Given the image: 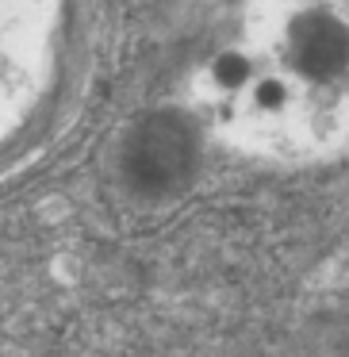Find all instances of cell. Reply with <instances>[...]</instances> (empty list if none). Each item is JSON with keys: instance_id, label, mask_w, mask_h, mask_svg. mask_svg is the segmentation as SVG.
<instances>
[{"instance_id": "1", "label": "cell", "mask_w": 349, "mask_h": 357, "mask_svg": "<svg viewBox=\"0 0 349 357\" xmlns=\"http://www.w3.org/2000/svg\"><path fill=\"white\" fill-rule=\"evenodd\" d=\"M208 108L242 150L311 158L349 139V16L330 0H249L208 66Z\"/></svg>"}, {"instance_id": "2", "label": "cell", "mask_w": 349, "mask_h": 357, "mask_svg": "<svg viewBox=\"0 0 349 357\" xmlns=\"http://www.w3.org/2000/svg\"><path fill=\"white\" fill-rule=\"evenodd\" d=\"M62 0H0V139L42 89Z\"/></svg>"}]
</instances>
